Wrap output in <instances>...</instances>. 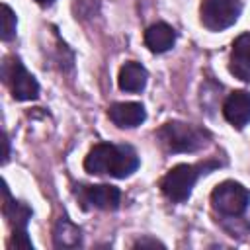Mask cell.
Masks as SVG:
<instances>
[{"label": "cell", "instance_id": "6da1fadb", "mask_svg": "<svg viewBox=\"0 0 250 250\" xmlns=\"http://www.w3.org/2000/svg\"><path fill=\"white\" fill-rule=\"evenodd\" d=\"M84 168L90 174H109L113 178H129L139 168V156L129 145L100 143L90 148L84 158Z\"/></svg>", "mask_w": 250, "mask_h": 250}, {"label": "cell", "instance_id": "7a4b0ae2", "mask_svg": "<svg viewBox=\"0 0 250 250\" xmlns=\"http://www.w3.org/2000/svg\"><path fill=\"white\" fill-rule=\"evenodd\" d=\"M217 164L203 162V164H178L166 172V176L160 180L162 193L172 201H186L201 174H207V170L215 168Z\"/></svg>", "mask_w": 250, "mask_h": 250}, {"label": "cell", "instance_id": "3957f363", "mask_svg": "<svg viewBox=\"0 0 250 250\" xmlns=\"http://www.w3.org/2000/svg\"><path fill=\"white\" fill-rule=\"evenodd\" d=\"M158 139L172 152H193L207 145V133L195 125L168 121L158 129Z\"/></svg>", "mask_w": 250, "mask_h": 250}, {"label": "cell", "instance_id": "277c9868", "mask_svg": "<svg viewBox=\"0 0 250 250\" xmlns=\"http://www.w3.org/2000/svg\"><path fill=\"white\" fill-rule=\"evenodd\" d=\"M211 203H213L215 211H219L221 215L238 217L246 211V207L250 203V191L242 184L227 180L213 189Z\"/></svg>", "mask_w": 250, "mask_h": 250}, {"label": "cell", "instance_id": "5b68a950", "mask_svg": "<svg viewBox=\"0 0 250 250\" xmlns=\"http://www.w3.org/2000/svg\"><path fill=\"white\" fill-rule=\"evenodd\" d=\"M242 12L240 0H203L199 8L201 23L211 31H223L230 27Z\"/></svg>", "mask_w": 250, "mask_h": 250}, {"label": "cell", "instance_id": "8992f818", "mask_svg": "<svg viewBox=\"0 0 250 250\" xmlns=\"http://www.w3.org/2000/svg\"><path fill=\"white\" fill-rule=\"evenodd\" d=\"M2 74L12 90V96L20 102L35 100L39 96V84L31 72L20 62V59H6L2 64Z\"/></svg>", "mask_w": 250, "mask_h": 250}, {"label": "cell", "instance_id": "52a82bcc", "mask_svg": "<svg viewBox=\"0 0 250 250\" xmlns=\"http://www.w3.org/2000/svg\"><path fill=\"white\" fill-rule=\"evenodd\" d=\"M78 197L84 207H96L104 211H113L119 207L121 191L115 186L100 184V186H82L78 188Z\"/></svg>", "mask_w": 250, "mask_h": 250}, {"label": "cell", "instance_id": "ba28073f", "mask_svg": "<svg viewBox=\"0 0 250 250\" xmlns=\"http://www.w3.org/2000/svg\"><path fill=\"white\" fill-rule=\"evenodd\" d=\"M223 115L234 129H244L250 123V92H232L223 104Z\"/></svg>", "mask_w": 250, "mask_h": 250}, {"label": "cell", "instance_id": "9c48e42d", "mask_svg": "<svg viewBox=\"0 0 250 250\" xmlns=\"http://www.w3.org/2000/svg\"><path fill=\"white\" fill-rule=\"evenodd\" d=\"M107 115L121 129H125V127L127 129L137 127V125H141L146 119L145 105L139 104V102H119V104H113L107 109Z\"/></svg>", "mask_w": 250, "mask_h": 250}, {"label": "cell", "instance_id": "30bf717a", "mask_svg": "<svg viewBox=\"0 0 250 250\" xmlns=\"http://www.w3.org/2000/svg\"><path fill=\"white\" fill-rule=\"evenodd\" d=\"M229 68L236 78L244 82L250 80V33H242L234 39Z\"/></svg>", "mask_w": 250, "mask_h": 250}, {"label": "cell", "instance_id": "8fae6325", "mask_svg": "<svg viewBox=\"0 0 250 250\" xmlns=\"http://www.w3.org/2000/svg\"><path fill=\"white\" fill-rule=\"evenodd\" d=\"M146 80H148V72L143 64L135 62V61H129L125 62L121 68H119V76H117V84L123 92H131V94H137V92H143L145 86H146Z\"/></svg>", "mask_w": 250, "mask_h": 250}, {"label": "cell", "instance_id": "7c38bea8", "mask_svg": "<svg viewBox=\"0 0 250 250\" xmlns=\"http://www.w3.org/2000/svg\"><path fill=\"white\" fill-rule=\"evenodd\" d=\"M145 43L152 53H166L176 43V31L172 25L158 21L145 31Z\"/></svg>", "mask_w": 250, "mask_h": 250}, {"label": "cell", "instance_id": "4fadbf2b", "mask_svg": "<svg viewBox=\"0 0 250 250\" xmlns=\"http://www.w3.org/2000/svg\"><path fill=\"white\" fill-rule=\"evenodd\" d=\"M4 215L14 230H27V221L31 219V209L10 197L8 189H4Z\"/></svg>", "mask_w": 250, "mask_h": 250}, {"label": "cell", "instance_id": "5bb4252c", "mask_svg": "<svg viewBox=\"0 0 250 250\" xmlns=\"http://www.w3.org/2000/svg\"><path fill=\"white\" fill-rule=\"evenodd\" d=\"M53 240H55L57 248H76L82 242V234H80V229L74 227L70 221L61 219L55 227Z\"/></svg>", "mask_w": 250, "mask_h": 250}, {"label": "cell", "instance_id": "9a60e30c", "mask_svg": "<svg viewBox=\"0 0 250 250\" xmlns=\"http://www.w3.org/2000/svg\"><path fill=\"white\" fill-rule=\"evenodd\" d=\"M16 23H18V20H16V14L12 12V8L8 4H2V33H0V37L4 41H10L16 35Z\"/></svg>", "mask_w": 250, "mask_h": 250}, {"label": "cell", "instance_id": "2e32d148", "mask_svg": "<svg viewBox=\"0 0 250 250\" xmlns=\"http://www.w3.org/2000/svg\"><path fill=\"white\" fill-rule=\"evenodd\" d=\"M8 246L10 248H20V250H31L33 248V244L27 236V230H14Z\"/></svg>", "mask_w": 250, "mask_h": 250}, {"label": "cell", "instance_id": "e0dca14e", "mask_svg": "<svg viewBox=\"0 0 250 250\" xmlns=\"http://www.w3.org/2000/svg\"><path fill=\"white\" fill-rule=\"evenodd\" d=\"M133 246H141V248H145V246H152V248H156V246H158V248H162L164 244L158 242V240H154V238H139Z\"/></svg>", "mask_w": 250, "mask_h": 250}, {"label": "cell", "instance_id": "ac0fdd59", "mask_svg": "<svg viewBox=\"0 0 250 250\" xmlns=\"http://www.w3.org/2000/svg\"><path fill=\"white\" fill-rule=\"evenodd\" d=\"M37 4H41V6H47V4H51V2H55V0H35Z\"/></svg>", "mask_w": 250, "mask_h": 250}]
</instances>
